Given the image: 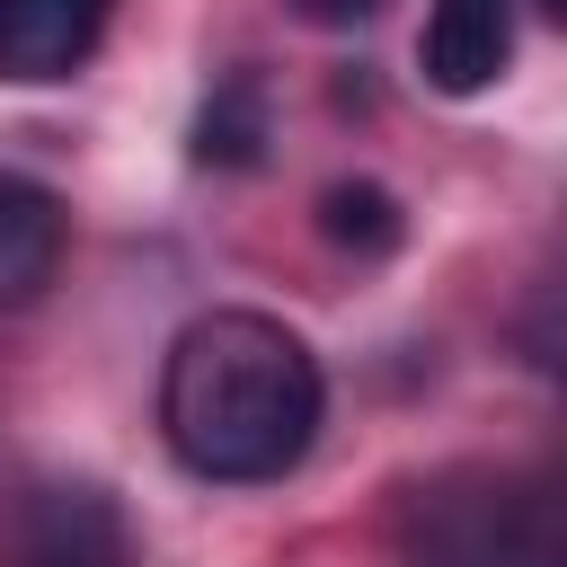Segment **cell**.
I'll list each match as a JSON object with an SVG mask.
<instances>
[{
	"label": "cell",
	"instance_id": "277c9868",
	"mask_svg": "<svg viewBox=\"0 0 567 567\" xmlns=\"http://www.w3.org/2000/svg\"><path fill=\"white\" fill-rule=\"evenodd\" d=\"M416 62H425V80H434L443 97L496 89L505 62H514V0H434Z\"/></svg>",
	"mask_w": 567,
	"mask_h": 567
},
{
	"label": "cell",
	"instance_id": "52a82bcc",
	"mask_svg": "<svg viewBox=\"0 0 567 567\" xmlns=\"http://www.w3.org/2000/svg\"><path fill=\"white\" fill-rule=\"evenodd\" d=\"M195 159H204V168H257V159H266V89H257L248 71H230V80L204 97V115H195Z\"/></svg>",
	"mask_w": 567,
	"mask_h": 567
},
{
	"label": "cell",
	"instance_id": "7a4b0ae2",
	"mask_svg": "<svg viewBox=\"0 0 567 567\" xmlns=\"http://www.w3.org/2000/svg\"><path fill=\"white\" fill-rule=\"evenodd\" d=\"M408 567H558V496L514 470H434L399 505Z\"/></svg>",
	"mask_w": 567,
	"mask_h": 567
},
{
	"label": "cell",
	"instance_id": "5b68a950",
	"mask_svg": "<svg viewBox=\"0 0 567 567\" xmlns=\"http://www.w3.org/2000/svg\"><path fill=\"white\" fill-rule=\"evenodd\" d=\"M106 18L115 0H0V80H71Z\"/></svg>",
	"mask_w": 567,
	"mask_h": 567
},
{
	"label": "cell",
	"instance_id": "6da1fadb",
	"mask_svg": "<svg viewBox=\"0 0 567 567\" xmlns=\"http://www.w3.org/2000/svg\"><path fill=\"white\" fill-rule=\"evenodd\" d=\"M328 381L319 354L266 310H204L168 337L159 434L213 487H266L319 443Z\"/></svg>",
	"mask_w": 567,
	"mask_h": 567
},
{
	"label": "cell",
	"instance_id": "ba28073f",
	"mask_svg": "<svg viewBox=\"0 0 567 567\" xmlns=\"http://www.w3.org/2000/svg\"><path fill=\"white\" fill-rule=\"evenodd\" d=\"M319 221H328V239L337 248H363V257H381V248H399V204L381 195V186H328L319 195Z\"/></svg>",
	"mask_w": 567,
	"mask_h": 567
},
{
	"label": "cell",
	"instance_id": "8992f818",
	"mask_svg": "<svg viewBox=\"0 0 567 567\" xmlns=\"http://www.w3.org/2000/svg\"><path fill=\"white\" fill-rule=\"evenodd\" d=\"M62 239H71L62 195L35 177H0V310L35 301L62 275Z\"/></svg>",
	"mask_w": 567,
	"mask_h": 567
},
{
	"label": "cell",
	"instance_id": "3957f363",
	"mask_svg": "<svg viewBox=\"0 0 567 567\" xmlns=\"http://www.w3.org/2000/svg\"><path fill=\"white\" fill-rule=\"evenodd\" d=\"M9 567H133V532L97 478H35L9 505Z\"/></svg>",
	"mask_w": 567,
	"mask_h": 567
},
{
	"label": "cell",
	"instance_id": "9c48e42d",
	"mask_svg": "<svg viewBox=\"0 0 567 567\" xmlns=\"http://www.w3.org/2000/svg\"><path fill=\"white\" fill-rule=\"evenodd\" d=\"M381 0H301V18H319V27H363Z\"/></svg>",
	"mask_w": 567,
	"mask_h": 567
}]
</instances>
